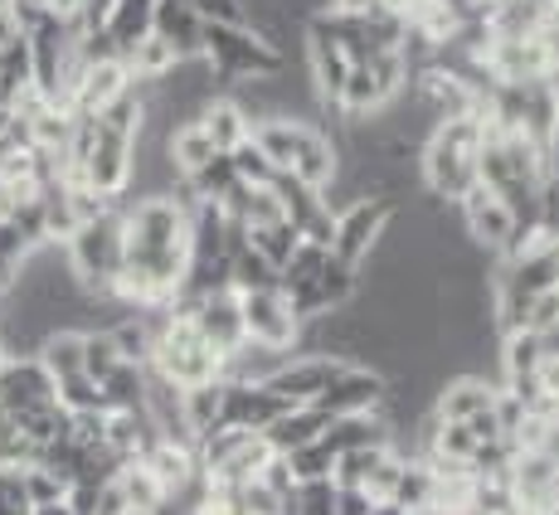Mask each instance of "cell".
<instances>
[{
	"mask_svg": "<svg viewBox=\"0 0 559 515\" xmlns=\"http://www.w3.org/2000/svg\"><path fill=\"white\" fill-rule=\"evenodd\" d=\"M190 267V195L122 200V273H117L112 302L127 311L170 307Z\"/></svg>",
	"mask_w": 559,
	"mask_h": 515,
	"instance_id": "1",
	"label": "cell"
},
{
	"mask_svg": "<svg viewBox=\"0 0 559 515\" xmlns=\"http://www.w3.org/2000/svg\"><path fill=\"white\" fill-rule=\"evenodd\" d=\"M487 142V122L481 112L448 117L433 127V136L418 152V180L433 205H457L467 190H477V156Z\"/></svg>",
	"mask_w": 559,
	"mask_h": 515,
	"instance_id": "2",
	"label": "cell"
},
{
	"mask_svg": "<svg viewBox=\"0 0 559 515\" xmlns=\"http://www.w3.org/2000/svg\"><path fill=\"white\" fill-rule=\"evenodd\" d=\"M258 152L273 160V170L297 176L307 185L326 190L341 166V142L317 122H258L253 127Z\"/></svg>",
	"mask_w": 559,
	"mask_h": 515,
	"instance_id": "3",
	"label": "cell"
},
{
	"mask_svg": "<svg viewBox=\"0 0 559 515\" xmlns=\"http://www.w3.org/2000/svg\"><path fill=\"white\" fill-rule=\"evenodd\" d=\"M63 258L69 273L88 297H112L117 273H122V205L93 214L63 239Z\"/></svg>",
	"mask_w": 559,
	"mask_h": 515,
	"instance_id": "4",
	"label": "cell"
},
{
	"mask_svg": "<svg viewBox=\"0 0 559 515\" xmlns=\"http://www.w3.org/2000/svg\"><path fill=\"white\" fill-rule=\"evenodd\" d=\"M200 59L214 69L219 93H229L234 83L267 79V73L287 69V53L273 49L253 25H204L200 35Z\"/></svg>",
	"mask_w": 559,
	"mask_h": 515,
	"instance_id": "5",
	"label": "cell"
},
{
	"mask_svg": "<svg viewBox=\"0 0 559 515\" xmlns=\"http://www.w3.org/2000/svg\"><path fill=\"white\" fill-rule=\"evenodd\" d=\"M146 370H156L160 380H170L176 390H195V384L224 380V360L210 350V340L195 331V321L180 316V311H170L166 316Z\"/></svg>",
	"mask_w": 559,
	"mask_h": 515,
	"instance_id": "6",
	"label": "cell"
},
{
	"mask_svg": "<svg viewBox=\"0 0 559 515\" xmlns=\"http://www.w3.org/2000/svg\"><path fill=\"white\" fill-rule=\"evenodd\" d=\"M501 496H507L511 515H559V463L540 447L511 453Z\"/></svg>",
	"mask_w": 559,
	"mask_h": 515,
	"instance_id": "7",
	"label": "cell"
},
{
	"mask_svg": "<svg viewBox=\"0 0 559 515\" xmlns=\"http://www.w3.org/2000/svg\"><path fill=\"white\" fill-rule=\"evenodd\" d=\"M239 316H243V340L263 350H277V356H293L297 350V321L293 297L283 287H253V292H239Z\"/></svg>",
	"mask_w": 559,
	"mask_h": 515,
	"instance_id": "8",
	"label": "cell"
},
{
	"mask_svg": "<svg viewBox=\"0 0 559 515\" xmlns=\"http://www.w3.org/2000/svg\"><path fill=\"white\" fill-rule=\"evenodd\" d=\"M394 209L400 205H394V200H380V195L336 209V224H331V258L360 273V263L374 253V243H380L384 229H390Z\"/></svg>",
	"mask_w": 559,
	"mask_h": 515,
	"instance_id": "9",
	"label": "cell"
},
{
	"mask_svg": "<svg viewBox=\"0 0 559 515\" xmlns=\"http://www.w3.org/2000/svg\"><path fill=\"white\" fill-rule=\"evenodd\" d=\"M170 311H180V316H190L195 321V331L204 340H210V350L219 360H229V356H239L249 340H243V316H239V292L234 287H224V292H210V297H200V302H170Z\"/></svg>",
	"mask_w": 559,
	"mask_h": 515,
	"instance_id": "10",
	"label": "cell"
},
{
	"mask_svg": "<svg viewBox=\"0 0 559 515\" xmlns=\"http://www.w3.org/2000/svg\"><path fill=\"white\" fill-rule=\"evenodd\" d=\"M346 364H350V360H336V356H287V360L263 380V390L277 394L287 409H311V404H317L321 394L331 390V380H336Z\"/></svg>",
	"mask_w": 559,
	"mask_h": 515,
	"instance_id": "11",
	"label": "cell"
},
{
	"mask_svg": "<svg viewBox=\"0 0 559 515\" xmlns=\"http://www.w3.org/2000/svg\"><path fill=\"white\" fill-rule=\"evenodd\" d=\"M453 209H457V224H462V233H467L472 249H487V258L507 253V243L515 239V214L501 205L487 185L467 190Z\"/></svg>",
	"mask_w": 559,
	"mask_h": 515,
	"instance_id": "12",
	"label": "cell"
},
{
	"mask_svg": "<svg viewBox=\"0 0 559 515\" xmlns=\"http://www.w3.org/2000/svg\"><path fill=\"white\" fill-rule=\"evenodd\" d=\"M384 394H390V380L365 364H346V370L331 380V390L321 394L311 409H321L326 418H350V414H380L384 409Z\"/></svg>",
	"mask_w": 559,
	"mask_h": 515,
	"instance_id": "13",
	"label": "cell"
},
{
	"mask_svg": "<svg viewBox=\"0 0 559 515\" xmlns=\"http://www.w3.org/2000/svg\"><path fill=\"white\" fill-rule=\"evenodd\" d=\"M356 297H360V273L346 263H336V258H326V267L293 297V311H297V321H311V316H326V311L350 307Z\"/></svg>",
	"mask_w": 559,
	"mask_h": 515,
	"instance_id": "14",
	"label": "cell"
},
{
	"mask_svg": "<svg viewBox=\"0 0 559 515\" xmlns=\"http://www.w3.org/2000/svg\"><path fill=\"white\" fill-rule=\"evenodd\" d=\"M501 404V384L481 380V374H453V380L438 384L433 418L438 423H472V418L491 414Z\"/></svg>",
	"mask_w": 559,
	"mask_h": 515,
	"instance_id": "15",
	"label": "cell"
},
{
	"mask_svg": "<svg viewBox=\"0 0 559 515\" xmlns=\"http://www.w3.org/2000/svg\"><path fill=\"white\" fill-rule=\"evenodd\" d=\"M45 404H53V380L45 374V364L35 356L5 360V370H0V409L29 414V409H45Z\"/></svg>",
	"mask_w": 559,
	"mask_h": 515,
	"instance_id": "16",
	"label": "cell"
},
{
	"mask_svg": "<svg viewBox=\"0 0 559 515\" xmlns=\"http://www.w3.org/2000/svg\"><path fill=\"white\" fill-rule=\"evenodd\" d=\"M287 404L277 394H267L263 384H234L224 380V409H219V428H243V433H263L273 418H283Z\"/></svg>",
	"mask_w": 559,
	"mask_h": 515,
	"instance_id": "17",
	"label": "cell"
},
{
	"mask_svg": "<svg viewBox=\"0 0 559 515\" xmlns=\"http://www.w3.org/2000/svg\"><path fill=\"white\" fill-rule=\"evenodd\" d=\"M152 20H156V0H112L107 5L103 35L117 49V59H127L142 39H152Z\"/></svg>",
	"mask_w": 559,
	"mask_h": 515,
	"instance_id": "18",
	"label": "cell"
},
{
	"mask_svg": "<svg viewBox=\"0 0 559 515\" xmlns=\"http://www.w3.org/2000/svg\"><path fill=\"white\" fill-rule=\"evenodd\" d=\"M152 35L160 45L176 49V59H200V35H204V20L186 0H156V20H152Z\"/></svg>",
	"mask_w": 559,
	"mask_h": 515,
	"instance_id": "19",
	"label": "cell"
},
{
	"mask_svg": "<svg viewBox=\"0 0 559 515\" xmlns=\"http://www.w3.org/2000/svg\"><path fill=\"white\" fill-rule=\"evenodd\" d=\"M390 443V423L380 414H350V418H331L326 433H321V447L336 457L360 453V447H384Z\"/></svg>",
	"mask_w": 559,
	"mask_h": 515,
	"instance_id": "20",
	"label": "cell"
},
{
	"mask_svg": "<svg viewBox=\"0 0 559 515\" xmlns=\"http://www.w3.org/2000/svg\"><path fill=\"white\" fill-rule=\"evenodd\" d=\"M326 423H331V418L321 409H287L283 418H273V423H267L258 438L273 447V457H293L297 447L317 443V438L326 433Z\"/></svg>",
	"mask_w": 559,
	"mask_h": 515,
	"instance_id": "21",
	"label": "cell"
},
{
	"mask_svg": "<svg viewBox=\"0 0 559 515\" xmlns=\"http://www.w3.org/2000/svg\"><path fill=\"white\" fill-rule=\"evenodd\" d=\"M195 122L204 127V136H210V142H214V152H219V156H229L234 146H243V142H249V136H253V122H249V117H243V107L234 103V98H224V93L200 107V117H195Z\"/></svg>",
	"mask_w": 559,
	"mask_h": 515,
	"instance_id": "22",
	"label": "cell"
},
{
	"mask_svg": "<svg viewBox=\"0 0 559 515\" xmlns=\"http://www.w3.org/2000/svg\"><path fill=\"white\" fill-rule=\"evenodd\" d=\"M166 152H170V166L180 170V180L200 176V170L210 166L214 156H219V152H214V142L204 136V127H200V122H180L176 132L166 136Z\"/></svg>",
	"mask_w": 559,
	"mask_h": 515,
	"instance_id": "23",
	"label": "cell"
},
{
	"mask_svg": "<svg viewBox=\"0 0 559 515\" xmlns=\"http://www.w3.org/2000/svg\"><path fill=\"white\" fill-rule=\"evenodd\" d=\"M29 88H35V69H29V45L20 29L10 45H0V107H15Z\"/></svg>",
	"mask_w": 559,
	"mask_h": 515,
	"instance_id": "24",
	"label": "cell"
},
{
	"mask_svg": "<svg viewBox=\"0 0 559 515\" xmlns=\"http://www.w3.org/2000/svg\"><path fill=\"white\" fill-rule=\"evenodd\" d=\"M35 360L45 364L49 380H69V374H83V331H49L45 340H39Z\"/></svg>",
	"mask_w": 559,
	"mask_h": 515,
	"instance_id": "25",
	"label": "cell"
},
{
	"mask_svg": "<svg viewBox=\"0 0 559 515\" xmlns=\"http://www.w3.org/2000/svg\"><path fill=\"white\" fill-rule=\"evenodd\" d=\"M103 399H107V414L146 409V364H117L103 380Z\"/></svg>",
	"mask_w": 559,
	"mask_h": 515,
	"instance_id": "26",
	"label": "cell"
},
{
	"mask_svg": "<svg viewBox=\"0 0 559 515\" xmlns=\"http://www.w3.org/2000/svg\"><path fill=\"white\" fill-rule=\"evenodd\" d=\"M53 404H59L69 418L79 414H107L103 399V384L88 380V374H69V380H53Z\"/></svg>",
	"mask_w": 559,
	"mask_h": 515,
	"instance_id": "27",
	"label": "cell"
},
{
	"mask_svg": "<svg viewBox=\"0 0 559 515\" xmlns=\"http://www.w3.org/2000/svg\"><path fill=\"white\" fill-rule=\"evenodd\" d=\"M326 258H331V249H321V243H297L293 258L277 267V287H283L287 297H297V292H302V287L311 283V277L326 267Z\"/></svg>",
	"mask_w": 559,
	"mask_h": 515,
	"instance_id": "28",
	"label": "cell"
},
{
	"mask_svg": "<svg viewBox=\"0 0 559 515\" xmlns=\"http://www.w3.org/2000/svg\"><path fill=\"white\" fill-rule=\"evenodd\" d=\"M112 487L122 491L127 511H156L160 501H166V491L156 487V477H152V471H146L142 463H122V471L112 477Z\"/></svg>",
	"mask_w": 559,
	"mask_h": 515,
	"instance_id": "29",
	"label": "cell"
},
{
	"mask_svg": "<svg viewBox=\"0 0 559 515\" xmlns=\"http://www.w3.org/2000/svg\"><path fill=\"white\" fill-rule=\"evenodd\" d=\"M283 467H287V477H293V487L297 481H326V477H336V453H326L317 438V443L297 447L293 457H283Z\"/></svg>",
	"mask_w": 559,
	"mask_h": 515,
	"instance_id": "30",
	"label": "cell"
},
{
	"mask_svg": "<svg viewBox=\"0 0 559 515\" xmlns=\"http://www.w3.org/2000/svg\"><path fill=\"white\" fill-rule=\"evenodd\" d=\"M249 243H253V249L263 253L273 267H283L302 239H297V229H293L287 219H277V224H258V229H249Z\"/></svg>",
	"mask_w": 559,
	"mask_h": 515,
	"instance_id": "31",
	"label": "cell"
},
{
	"mask_svg": "<svg viewBox=\"0 0 559 515\" xmlns=\"http://www.w3.org/2000/svg\"><path fill=\"white\" fill-rule=\"evenodd\" d=\"M20 487H25L29 511H35V506H59V501H69V481L53 477L49 467H25V471H20Z\"/></svg>",
	"mask_w": 559,
	"mask_h": 515,
	"instance_id": "32",
	"label": "cell"
},
{
	"mask_svg": "<svg viewBox=\"0 0 559 515\" xmlns=\"http://www.w3.org/2000/svg\"><path fill=\"white\" fill-rule=\"evenodd\" d=\"M117 364H127L122 356H117V346H112V336L107 331H83V374L88 380H107V374L117 370Z\"/></svg>",
	"mask_w": 559,
	"mask_h": 515,
	"instance_id": "33",
	"label": "cell"
},
{
	"mask_svg": "<svg viewBox=\"0 0 559 515\" xmlns=\"http://www.w3.org/2000/svg\"><path fill=\"white\" fill-rule=\"evenodd\" d=\"M229 166H234V176H239L243 185H253V190L273 185V176H277V170H273V160H267L263 152H258V142H253V136H249V142H243V146H234V152H229Z\"/></svg>",
	"mask_w": 559,
	"mask_h": 515,
	"instance_id": "34",
	"label": "cell"
},
{
	"mask_svg": "<svg viewBox=\"0 0 559 515\" xmlns=\"http://www.w3.org/2000/svg\"><path fill=\"white\" fill-rule=\"evenodd\" d=\"M25 253H29V243L20 239L10 224H0V302L15 292V277H20V263H25Z\"/></svg>",
	"mask_w": 559,
	"mask_h": 515,
	"instance_id": "35",
	"label": "cell"
},
{
	"mask_svg": "<svg viewBox=\"0 0 559 515\" xmlns=\"http://www.w3.org/2000/svg\"><path fill=\"white\" fill-rule=\"evenodd\" d=\"M190 10L204 20V25H249L243 15V0H186Z\"/></svg>",
	"mask_w": 559,
	"mask_h": 515,
	"instance_id": "36",
	"label": "cell"
},
{
	"mask_svg": "<svg viewBox=\"0 0 559 515\" xmlns=\"http://www.w3.org/2000/svg\"><path fill=\"white\" fill-rule=\"evenodd\" d=\"M374 506H380V501L365 487H336V515H370Z\"/></svg>",
	"mask_w": 559,
	"mask_h": 515,
	"instance_id": "37",
	"label": "cell"
},
{
	"mask_svg": "<svg viewBox=\"0 0 559 515\" xmlns=\"http://www.w3.org/2000/svg\"><path fill=\"white\" fill-rule=\"evenodd\" d=\"M25 195H29V190H15V185L5 180V170H0V219H10V209H15Z\"/></svg>",
	"mask_w": 559,
	"mask_h": 515,
	"instance_id": "38",
	"label": "cell"
},
{
	"mask_svg": "<svg viewBox=\"0 0 559 515\" xmlns=\"http://www.w3.org/2000/svg\"><path fill=\"white\" fill-rule=\"evenodd\" d=\"M374 5H380V0H331V10H336V15H370Z\"/></svg>",
	"mask_w": 559,
	"mask_h": 515,
	"instance_id": "39",
	"label": "cell"
},
{
	"mask_svg": "<svg viewBox=\"0 0 559 515\" xmlns=\"http://www.w3.org/2000/svg\"><path fill=\"white\" fill-rule=\"evenodd\" d=\"M29 515H73V506H69V501H59V506H35Z\"/></svg>",
	"mask_w": 559,
	"mask_h": 515,
	"instance_id": "40",
	"label": "cell"
},
{
	"mask_svg": "<svg viewBox=\"0 0 559 515\" xmlns=\"http://www.w3.org/2000/svg\"><path fill=\"white\" fill-rule=\"evenodd\" d=\"M370 515H408L404 506H394V501H380V506H374Z\"/></svg>",
	"mask_w": 559,
	"mask_h": 515,
	"instance_id": "41",
	"label": "cell"
},
{
	"mask_svg": "<svg viewBox=\"0 0 559 515\" xmlns=\"http://www.w3.org/2000/svg\"><path fill=\"white\" fill-rule=\"evenodd\" d=\"M127 515H156V511H127Z\"/></svg>",
	"mask_w": 559,
	"mask_h": 515,
	"instance_id": "42",
	"label": "cell"
}]
</instances>
